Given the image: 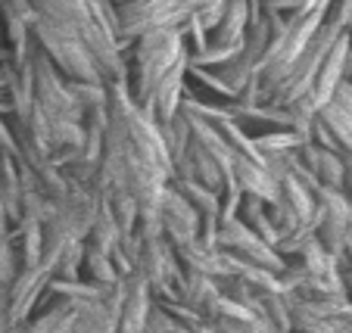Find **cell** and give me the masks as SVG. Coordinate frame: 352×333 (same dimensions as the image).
<instances>
[{"label":"cell","instance_id":"cell-1","mask_svg":"<svg viewBox=\"0 0 352 333\" xmlns=\"http://www.w3.org/2000/svg\"><path fill=\"white\" fill-rule=\"evenodd\" d=\"M190 60L181 28H153L128 44V75L125 84L138 106H144L153 87L172 72L178 62Z\"/></svg>","mask_w":352,"mask_h":333},{"label":"cell","instance_id":"cell-7","mask_svg":"<svg viewBox=\"0 0 352 333\" xmlns=\"http://www.w3.org/2000/svg\"><path fill=\"white\" fill-rule=\"evenodd\" d=\"M327 19L337 22L343 32L352 34V0H331V10H327Z\"/></svg>","mask_w":352,"mask_h":333},{"label":"cell","instance_id":"cell-4","mask_svg":"<svg viewBox=\"0 0 352 333\" xmlns=\"http://www.w3.org/2000/svg\"><path fill=\"white\" fill-rule=\"evenodd\" d=\"M160 218H162V237H166L172 246H184V243L197 240L199 233H203V215L175 190L172 181H168L166 190H162Z\"/></svg>","mask_w":352,"mask_h":333},{"label":"cell","instance_id":"cell-10","mask_svg":"<svg viewBox=\"0 0 352 333\" xmlns=\"http://www.w3.org/2000/svg\"><path fill=\"white\" fill-rule=\"evenodd\" d=\"M109 3H116V7H119V3H128V0H109Z\"/></svg>","mask_w":352,"mask_h":333},{"label":"cell","instance_id":"cell-6","mask_svg":"<svg viewBox=\"0 0 352 333\" xmlns=\"http://www.w3.org/2000/svg\"><path fill=\"white\" fill-rule=\"evenodd\" d=\"M318 122L337 140L340 153H352V81L349 78L340 81L337 91L331 93V100L318 109Z\"/></svg>","mask_w":352,"mask_h":333},{"label":"cell","instance_id":"cell-2","mask_svg":"<svg viewBox=\"0 0 352 333\" xmlns=\"http://www.w3.org/2000/svg\"><path fill=\"white\" fill-rule=\"evenodd\" d=\"M340 32H343V28H340L337 22H331V19L321 22V28L306 44V50L296 56V62H293V66L284 72V78L274 84L268 103H274V106H290V103H296L299 97H306L312 81H315V75H318V69H321V62H324L327 50H331V44L340 38Z\"/></svg>","mask_w":352,"mask_h":333},{"label":"cell","instance_id":"cell-3","mask_svg":"<svg viewBox=\"0 0 352 333\" xmlns=\"http://www.w3.org/2000/svg\"><path fill=\"white\" fill-rule=\"evenodd\" d=\"M119 16V34L131 44L138 34L153 28H181L193 16L190 0H128L116 7Z\"/></svg>","mask_w":352,"mask_h":333},{"label":"cell","instance_id":"cell-9","mask_svg":"<svg viewBox=\"0 0 352 333\" xmlns=\"http://www.w3.org/2000/svg\"><path fill=\"white\" fill-rule=\"evenodd\" d=\"M0 60H10V47L7 44H0Z\"/></svg>","mask_w":352,"mask_h":333},{"label":"cell","instance_id":"cell-8","mask_svg":"<svg viewBox=\"0 0 352 333\" xmlns=\"http://www.w3.org/2000/svg\"><path fill=\"white\" fill-rule=\"evenodd\" d=\"M268 10H274V13H290V10L302 7V3H309V0H262Z\"/></svg>","mask_w":352,"mask_h":333},{"label":"cell","instance_id":"cell-5","mask_svg":"<svg viewBox=\"0 0 352 333\" xmlns=\"http://www.w3.org/2000/svg\"><path fill=\"white\" fill-rule=\"evenodd\" d=\"M349 62H352V34L340 32V38L331 44L318 75H315L312 87H309V93H306V100L312 103L315 109H321L327 100H331V93L337 91V84L349 75Z\"/></svg>","mask_w":352,"mask_h":333}]
</instances>
